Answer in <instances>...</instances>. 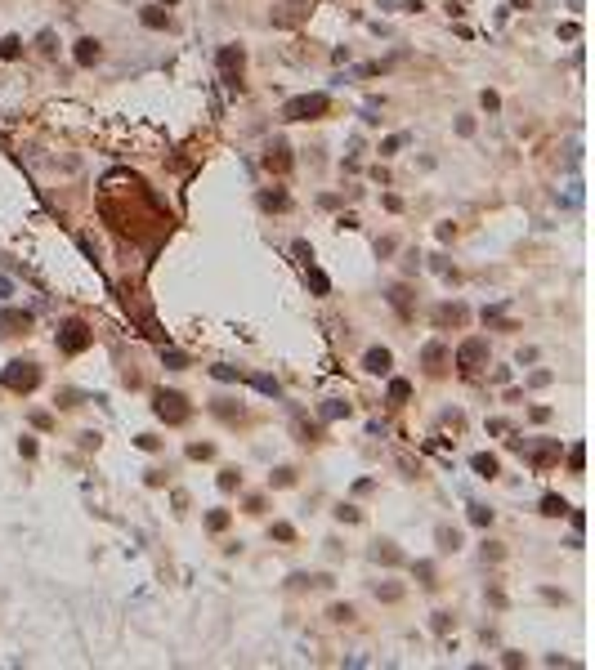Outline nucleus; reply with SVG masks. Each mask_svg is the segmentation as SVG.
<instances>
[{
	"label": "nucleus",
	"instance_id": "7",
	"mask_svg": "<svg viewBox=\"0 0 595 670\" xmlns=\"http://www.w3.org/2000/svg\"><path fill=\"white\" fill-rule=\"evenodd\" d=\"M515 452H524L532 469H551V465H560V452H564V447H560V438H546V443H537V447H528L524 438H519Z\"/></svg>",
	"mask_w": 595,
	"mask_h": 670
},
{
	"label": "nucleus",
	"instance_id": "50",
	"mask_svg": "<svg viewBox=\"0 0 595 670\" xmlns=\"http://www.w3.org/2000/svg\"><path fill=\"white\" fill-rule=\"evenodd\" d=\"M564 514H568V523H573V528H577V532H582V528H587V514H582V509H564Z\"/></svg>",
	"mask_w": 595,
	"mask_h": 670
},
{
	"label": "nucleus",
	"instance_id": "38",
	"mask_svg": "<svg viewBox=\"0 0 595 670\" xmlns=\"http://www.w3.org/2000/svg\"><path fill=\"white\" fill-rule=\"evenodd\" d=\"M211 456H215L211 443H188V460H211Z\"/></svg>",
	"mask_w": 595,
	"mask_h": 670
},
{
	"label": "nucleus",
	"instance_id": "10",
	"mask_svg": "<svg viewBox=\"0 0 595 670\" xmlns=\"http://www.w3.org/2000/svg\"><path fill=\"white\" fill-rule=\"evenodd\" d=\"M390 367H394V353L385 344H372L367 353H362V371L367 375H390Z\"/></svg>",
	"mask_w": 595,
	"mask_h": 670
},
{
	"label": "nucleus",
	"instance_id": "36",
	"mask_svg": "<svg viewBox=\"0 0 595 670\" xmlns=\"http://www.w3.org/2000/svg\"><path fill=\"white\" fill-rule=\"evenodd\" d=\"M327 617H332L336 626H345V621H354V608H349V603H332V612H327Z\"/></svg>",
	"mask_w": 595,
	"mask_h": 670
},
{
	"label": "nucleus",
	"instance_id": "46",
	"mask_svg": "<svg viewBox=\"0 0 595 670\" xmlns=\"http://www.w3.org/2000/svg\"><path fill=\"white\" fill-rule=\"evenodd\" d=\"M32 424H36V429H54V416H50V411H32Z\"/></svg>",
	"mask_w": 595,
	"mask_h": 670
},
{
	"label": "nucleus",
	"instance_id": "23",
	"mask_svg": "<svg viewBox=\"0 0 595 670\" xmlns=\"http://www.w3.org/2000/svg\"><path fill=\"white\" fill-rule=\"evenodd\" d=\"M564 509H568L564 496H555V492H546V496H542V514H546V518H564Z\"/></svg>",
	"mask_w": 595,
	"mask_h": 670
},
{
	"label": "nucleus",
	"instance_id": "43",
	"mask_svg": "<svg viewBox=\"0 0 595 670\" xmlns=\"http://www.w3.org/2000/svg\"><path fill=\"white\" fill-rule=\"evenodd\" d=\"M135 447H139V452H157V447H162V438H152V434H139V438H135Z\"/></svg>",
	"mask_w": 595,
	"mask_h": 670
},
{
	"label": "nucleus",
	"instance_id": "48",
	"mask_svg": "<svg viewBox=\"0 0 595 670\" xmlns=\"http://www.w3.org/2000/svg\"><path fill=\"white\" fill-rule=\"evenodd\" d=\"M483 558H492V563H502V558H506V550H502V545H497V541H488V545H483Z\"/></svg>",
	"mask_w": 595,
	"mask_h": 670
},
{
	"label": "nucleus",
	"instance_id": "14",
	"mask_svg": "<svg viewBox=\"0 0 595 670\" xmlns=\"http://www.w3.org/2000/svg\"><path fill=\"white\" fill-rule=\"evenodd\" d=\"M305 18H309L305 0H296V5H287V9H273V27H300Z\"/></svg>",
	"mask_w": 595,
	"mask_h": 670
},
{
	"label": "nucleus",
	"instance_id": "17",
	"mask_svg": "<svg viewBox=\"0 0 595 670\" xmlns=\"http://www.w3.org/2000/svg\"><path fill=\"white\" fill-rule=\"evenodd\" d=\"M211 416H220L224 424H237V420H247V411H242L233 398H215L211 402Z\"/></svg>",
	"mask_w": 595,
	"mask_h": 670
},
{
	"label": "nucleus",
	"instance_id": "12",
	"mask_svg": "<svg viewBox=\"0 0 595 670\" xmlns=\"http://www.w3.org/2000/svg\"><path fill=\"white\" fill-rule=\"evenodd\" d=\"M264 170H273V175H287V170H291V148L282 139L264 148Z\"/></svg>",
	"mask_w": 595,
	"mask_h": 670
},
{
	"label": "nucleus",
	"instance_id": "20",
	"mask_svg": "<svg viewBox=\"0 0 595 670\" xmlns=\"http://www.w3.org/2000/svg\"><path fill=\"white\" fill-rule=\"evenodd\" d=\"M372 558H376V563H385V568H398V563H403V554H398L394 541H376V545H372Z\"/></svg>",
	"mask_w": 595,
	"mask_h": 670
},
{
	"label": "nucleus",
	"instance_id": "53",
	"mask_svg": "<svg viewBox=\"0 0 595 670\" xmlns=\"http://www.w3.org/2000/svg\"><path fill=\"white\" fill-rule=\"evenodd\" d=\"M560 41H577V22H564V27H560Z\"/></svg>",
	"mask_w": 595,
	"mask_h": 670
},
{
	"label": "nucleus",
	"instance_id": "45",
	"mask_svg": "<svg viewBox=\"0 0 595 670\" xmlns=\"http://www.w3.org/2000/svg\"><path fill=\"white\" fill-rule=\"evenodd\" d=\"M291 250H296V260H300V264H313V246H309V241H296Z\"/></svg>",
	"mask_w": 595,
	"mask_h": 670
},
{
	"label": "nucleus",
	"instance_id": "51",
	"mask_svg": "<svg viewBox=\"0 0 595 670\" xmlns=\"http://www.w3.org/2000/svg\"><path fill=\"white\" fill-rule=\"evenodd\" d=\"M18 452L32 460V456H36V438H18Z\"/></svg>",
	"mask_w": 595,
	"mask_h": 670
},
{
	"label": "nucleus",
	"instance_id": "15",
	"mask_svg": "<svg viewBox=\"0 0 595 670\" xmlns=\"http://www.w3.org/2000/svg\"><path fill=\"white\" fill-rule=\"evenodd\" d=\"M412 300H417V295H412L407 282H394L390 286V309L398 313V318H412Z\"/></svg>",
	"mask_w": 595,
	"mask_h": 670
},
{
	"label": "nucleus",
	"instance_id": "21",
	"mask_svg": "<svg viewBox=\"0 0 595 670\" xmlns=\"http://www.w3.org/2000/svg\"><path fill=\"white\" fill-rule=\"evenodd\" d=\"M434 541H439L443 554H457V550H461V532L447 528V523H439V528H434Z\"/></svg>",
	"mask_w": 595,
	"mask_h": 670
},
{
	"label": "nucleus",
	"instance_id": "29",
	"mask_svg": "<svg viewBox=\"0 0 595 670\" xmlns=\"http://www.w3.org/2000/svg\"><path fill=\"white\" fill-rule=\"evenodd\" d=\"M291 483H296V469H291V465H277L269 474V487H291Z\"/></svg>",
	"mask_w": 595,
	"mask_h": 670
},
{
	"label": "nucleus",
	"instance_id": "40",
	"mask_svg": "<svg viewBox=\"0 0 595 670\" xmlns=\"http://www.w3.org/2000/svg\"><path fill=\"white\" fill-rule=\"evenodd\" d=\"M269 536H273V541H296V528H291V523H273Z\"/></svg>",
	"mask_w": 595,
	"mask_h": 670
},
{
	"label": "nucleus",
	"instance_id": "27",
	"mask_svg": "<svg viewBox=\"0 0 595 670\" xmlns=\"http://www.w3.org/2000/svg\"><path fill=\"white\" fill-rule=\"evenodd\" d=\"M318 416H322V420H340V416H349V402H340V398H327Z\"/></svg>",
	"mask_w": 595,
	"mask_h": 670
},
{
	"label": "nucleus",
	"instance_id": "34",
	"mask_svg": "<svg viewBox=\"0 0 595 670\" xmlns=\"http://www.w3.org/2000/svg\"><path fill=\"white\" fill-rule=\"evenodd\" d=\"M162 358H166V367H170V371H184V367H188V358H184V353H175V349H166V344H162Z\"/></svg>",
	"mask_w": 595,
	"mask_h": 670
},
{
	"label": "nucleus",
	"instance_id": "1",
	"mask_svg": "<svg viewBox=\"0 0 595 670\" xmlns=\"http://www.w3.org/2000/svg\"><path fill=\"white\" fill-rule=\"evenodd\" d=\"M332 112V94H296V99L282 103V121H322Z\"/></svg>",
	"mask_w": 595,
	"mask_h": 670
},
{
	"label": "nucleus",
	"instance_id": "56",
	"mask_svg": "<svg viewBox=\"0 0 595 670\" xmlns=\"http://www.w3.org/2000/svg\"><path fill=\"white\" fill-rule=\"evenodd\" d=\"M0 295H14V282H9V277H0Z\"/></svg>",
	"mask_w": 595,
	"mask_h": 670
},
{
	"label": "nucleus",
	"instance_id": "33",
	"mask_svg": "<svg viewBox=\"0 0 595 670\" xmlns=\"http://www.w3.org/2000/svg\"><path fill=\"white\" fill-rule=\"evenodd\" d=\"M568 469H573V474L587 469V447H582V443H573V452H568Z\"/></svg>",
	"mask_w": 595,
	"mask_h": 670
},
{
	"label": "nucleus",
	"instance_id": "11",
	"mask_svg": "<svg viewBox=\"0 0 595 670\" xmlns=\"http://www.w3.org/2000/svg\"><path fill=\"white\" fill-rule=\"evenodd\" d=\"M470 322V309L466 304H439V309H434V326H439V331H447V326H466Z\"/></svg>",
	"mask_w": 595,
	"mask_h": 670
},
{
	"label": "nucleus",
	"instance_id": "19",
	"mask_svg": "<svg viewBox=\"0 0 595 670\" xmlns=\"http://www.w3.org/2000/svg\"><path fill=\"white\" fill-rule=\"evenodd\" d=\"M305 286L313 290V295H332V277H327L318 264H305Z\"/></svg>",
	"mask_w": 595,
	"mask_h": 670
},
{
	"label": "nucleus",
	"instance_id": "8",
	"mask_svg": "<svg viewBox=\"0 0 595 670\" xmlns=\"http://www.w3.org/2000/svg\"><path fill=\"white\" fill-rule=\"evenodd\" d=\"M421 367H425V375H443L452 367V349H447L443 340H430V344L421 349Z\"/></svg>",
	"mask_w": 595,
	"mask_h": 670
},
{
	"label": "nucleus",
	"instance_id": "39",
	"mask_svg": "<svg viewBox=\"0 0 595 670\" xmlns=\"http://www.w3.org/2000/svg\"><path fill=\"white\" fill-rule=\"evenodd\" d=\"M296 429H300V443H318V424H309V420H296Z\"/></svg>",
	"mask_w": 595,
	"mask_h": 670
},
{
	"label": "nucleus",
	"instance_id": "54",
	"mask_svg": "<svg viewBox=\"0 0 595 670\" xmlns=\"http://www.w3.org/2000/svg\"><path fill=\"white\" fill-rule=\"evenodd\" d=\"M532 389H542V384H551V371H532V380H528Z\"/></svg>",
	"mask_w": 595,
	"mask_h": 670
},
{
	"label": "nucleus",
	"instance_id": "2",
	"mask_svg": "<svg viewBox=\"0 0 595 670\" xmlns=\"http://www.w3.org/2000/svg\"><path fill=\"white\" fill-rule=\"evenodd\" d=\"M152 411H157V420H166V424H188L192 420V402L179 394V389H157Z\"/></svg>",
	"mask_w": 595,
	"mask_h": 670
},
{
	"label": "nucleus",
	"instance_id": "32",
	"mask_svg": "<svg viewBox=\"0 0 595 670\" xmlns=\"http://www.w3.org/2000/svg\"><path fill=\"white\" fill-rule=\"evenodd\" d=\"M470 523H475V528H492V509L488 505H470Z\"/></svg>",
	"mask_w": 595,
	"mask_h": 670
},
{
	"label": "nucleus",
	"instance_id": "57",
	"mask_svg": "<svg viewBox=\"0 0 595 670\" xmlns=\"http://www.w3.org/2000/svg\"><path fill=\"white\" fill-rule=\"evenodd\" d=\"M162 5H179V0H162Z\"/></svg>",
	"mask_w": 595,
	"mask_h": 670
},
{
	"label": "nucleus",
	"instance_id": "31",
	"mask_svg": "<svg viewBox=\"0 0 595 670\" xmlns=\"http://www.w3.org/2000/svg\"><path fill=\"white\" fill-rule=\"evenodd\" d=\"M18 54H22L18 36H0V58H18Z\"/></svg>",
	"mask_w": 595,
	"mask_h": 670
},
{
	"label": "nucleus",
	"instance_id": "44",
	"mask_svg": "<svg viewBox=\"0 0 595 670\" xmlns=\"http://www.w3.org/2000/svg\"><path fill=\"white\" fill-rule=\"evenodd\" d=\"M434 630H439V635H447V630H452V612H434V621H430Z\"/></svg>",
	"mask_w": 595,
	"mask_h": 670
},
{
	"label": "nucleus",
	"instance_id": "13",
	"mask_svg": "<svg viewBox=\"0 0 595 670\" xmlns=\"http://www.w3.org/2000/svg\"><path fill=\"white\" fill-rule=\"evenodd\" d=\"M72 58H77V67H94V63L103 58V45L94 41V36H81L77 50H72Z\"/></svg>",
	"mask_w": 595,
	"mask_h": 670
},
{
	"label": "nucleus",
	"instance_id": "6",
	"mask_svg": "<svg viewBox=\"0 0 595 670\" xmlns=\"http://www.w3.org/2000/svg\"><path fill=\"white\" fill-rule=\"evenodd\" d=\"M215 63H220V76H224L228 90L242 94V67H247V50H242V45H224Z\"/></svg>",
	"mask_w": 595,
	"mask_h": 670
},
{
	"label": "nucleus",
	"instance_id": "30",
	"mask_svg": "<svg viewBox=\"0 0 595 670\" xmlns=\"http://www.w3.org/2000/svg\"><path fill=\"white\" fill-rule=\"evenodd\" d=\"M228 518H233L228 509H211V514H206V532H224V528H228Z\"/></svg>",
	"mask_w": 595,
	"mask_h": 670
},
{
	"label": "nucleus",
	"instance_id": "18",
	"mask_svg": "<svg viewBox=\"0 0 595 670\" xmlns=\"http://www.w3.org/2000/svg\"><path fill=\"white\" fill-rule=\"evenodd\" d=\"M470 469H475L479 478H488V483H492L497 474H502V460H497L492 452H479V456H470Z\"/></svg>",
	"mask_w": 595,
	"mask_h": 670
},
{
	"label": "nucleus",
	"instance_id": "24",
	"mask_svg": "<svg viewBox=\"0 0 595 670\" xmlns=\"http://www.w3.org/2000/svg\"><path fill=\"white\" fill-rule=\"evenodd\" d=\"M385 398H390V407H403V402L412 398V384H407V380H390V389H385Z\"/></svg>",
	"mask_w": 595,
	"mask_h": 670
},
{
	"label": "nucleus",
	"instance_id": "9",
	"mask_svg": "<svg viewBox=\"0 0 595 670\" xmlns=\"http://www.w3.org/2000/svg\"><path fill=\"white\" fill-rule=\"evenodd\" d=\"M32 313L27 309H0V335H27L32 331Z\"/></svg>",
	"mask_w": 595,
	"mask_h": 670
},
{
	"label": "nucleus",
	"instance_id": "41",
	"mask_svg": "<svg viewBox=\"0 0 595 670\" xmlns=\"http://www.w3.org/2000/svg\"><path fill=\"white\" fill-rule=\"evenodd\" d=\"M376 599H385V603H398V599H403V586H376Z\"/></svg>",
	"mask_w": 595,
	"mask_h": 670
},
{
	"label": "nucleus",
	"instance_id": "3",
	"mask_svg": "<svg viewBox=\"0 0 595 670\" xmlns=\"http://www.w3.org/2000/svg\"><path fill=\"white\" fill-rule=\"evenodd\" d=\"M54 340H58V349H63V353L77 358V353H85L94 344V331H90V322H85V318H67V322H58Z\"/></svg>",
	"mask_w": 595,
	"mask_h": 670
},
{
	"label": "nucleus",
	"instance_id": "26",
	"mask_svg": "<svg viewBox=\"0 0 595 670\" xmlns=\"http://www.w3.org/2000/svg\"><path fill=\"white\" fill-rule=\"evenodd\" d=\"M247 380H251V389H260L264 398H277V394H282V384H277L273 375H247Z\"/></svg>",
	"mask_w": 595,
	"mask_h": 670
},
{
	"label": "nucleus",
	"instance_id": "22",
	"mask_svg": "<svg viewBox=\"0 0 595 670\" xmlns=\"http://www.w3.org/2000/svg\"><path fill=\"white\" fill-rule=\"evenodd\" d=\"M412 572H417V581H421L425 590H439V581H434V577H439V572H434V563H430V558H421V563H412Z\"/></svg>",
	"mask_w": 595,
	"mask_h": 670
},
{
	"label": "nucleus",
	"instance_id": "49",
	"mask_svg": "<svg viewBox=\"0 0 595 670\" xmlns=\"http://www.w3.org/2000/svg\"><path fill=\"white\" fill-rule=\"evenodd\" d=\"M394 250H398L394 237H381V241H376V255H394Z\"/></svg>",
	"mask_w": 595,
	"mask_h": 670
},
{
	"label": "nucleus",
	"instance_id": "47",
	"mask_svg": "<svg viewBox=\"0 0 595 670\" xmlns=\"http://www.w3.org/2000/svg\"><path fill=\"white\" fill-rule=\"evenodd\" d=\"M479 103H483V112H497V107H502V99H497L492 90H483V94H479Z\"/></svg>",
	"mask_w": 595,
	"mask_h": 670
},
{
	"label": "nucleus",
	"instance_id": "28",
	"mask_svg": "<svg viewBox=\"0 0 595 670\" xmlns=\"http://www.w3.org/2000/svg\"><path fill=\"white\" fill-rule=\"evenodd\" d=\"M215 483H220V492H237V487H242V474L228 465V469H220V478H215Z\"/></svg>",
	"mask_w": 595,
	"mask_h": 670
},
{
	"label": "nucleus",
	"instance_id": "25",
	"mask_svg": "<svg viewBox=\"0 0 595 670\" xmlns=\"http://www.w3.org/2000/svg\"><path fill=\"white\" fill-rule=\"evenodd\" d=\"M260 206H264V210H291V197L282 188H277V192H260Z\"/></svg>",
	"mask_w": 595,
	"mask_h": 670
},
{
	"label": "nucleus",
	"instance_id": "5",
	"mask_svg": "<svg viewBox=\"0 0 595 670\" xmlns=\"http://www.w3.org/2000/svg\"><path fill=\"white\" fill-rule=\"evenodd\" d=\"M452 367H457L461 375H475L479 367H488V340H483V335L461 340L457 353H452Z\"/></svg>",
	"mask_w": 595,
	"mask_h": 670
},
{
	"label": "nucleus",
	"instance_id": "4",
	"mask_svg": "<svg viewBox=\"0 0 595 670\" xmlns=\"http://www.w3.org/2000/svg\"><path fill=\"white\" fill-rule=\"evenodd\" d=\"M0 384H5L9 394H32V389L41 384V367H36L32 358H14L5 367V375H0Z\"/></svg>",
	"mask_w": 595,
	"mask_h": 670
},
{
	"label": "nucleus",
	"instance_id": "37",
	"mask_svg": "<svg viewBox=\"0 0 595 670\" xmlns=\"http://www.w3.org/2000/svg\"><path fill=\"white\" fill-rule=\"evenodd\" d=\"M211 375H215V380H224V384H228V380H242V371H237V367H224V362H215Z\"/></svg>",
	"mask_w": 595,
	"mask_h": 670
},
{
	"label": "nucleus",
	"instance_id": "42",
	"mask_svg": "<svg viewBox=\"0 0 595 670\" xmlns=\"http://www.w3.org/2000/svg\"><path fill=\"white\" fill-rule=\"evenodd\" d=\"M336 518L340 523H358L362 514H358V505H336Z\"/></svg>",
	"mask_w": 595,
	"mask_h": 670
},
{
	"label": "nucleus",
	"instance_id": "16",
	"mask_svg": "<svg viewBox=\"0 0 595 670\" xmlns=\"http://www.w3.org/2000/svg\"><path fill=\"white\" fill-rule=\"evenodd\" d=\"M139 22H143V27H152V32H170V27H175L162 5H143V9H139Z\"/></svg>",
	"mask_w": 595,
	"mask_h": 670
},
{
	"label": "nucleus",
	"instance_id": "52",
	"mask_svg": "<svg viewBox=\"0 0 595 670\" xmlns=\"http://www.w3.org/2000/svg\"><path fill=\"white\" fill-rule=\"evenodd\" d=\"M41 50H45V54H54V50H58V45H54V32H41Z\"/></svg>",
	"mask_w": 595,
	"mask_h": 670
},
{
	"label": "nucleus",
	"instance_id": "35",
	"mask_svg": "<svg viewBox=\"0 0 595 670\" xmlns=\"http://www.w3.org/2000/svg\"><path fill=\"white\" fill-rule=\"evenodd\" d=\"M403 143H407V134H390V139H381V156H394Z\"/></svg>",
	"mask_w": 595,
	"mask_h": 670
},
{
	"label": "nucleus",
	"instance_id": "55",
	"mask_svg": "<svg viewBox=\"0 0 595 670\" xmlns=\"http://www.w3.org/2000/svg\"><path fill=\"white\" fill-rule=\"evenodd\" d=\"M247 514H264V496H251V501H247Z\"/></svg>",
	"mask_w": 595,
	"mask_h": 670
}]
</instances>
